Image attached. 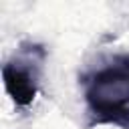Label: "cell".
Listing matches in <instances>:
<instances>
[{
    "mask_svg": "<svg viewBox=\"0 0 129 129\" xmlns=\"http://www.w3.org/2000/svg\"><path fill=\"white\" fill-rule=\"evenodd\" d=\"M85 99L93 115L87 127L113 123L129 129V56H119L93 73L85 81Z\"/></svg>",
    "mask_w": 129,
    "mask_h": 129,
    "instance_id": "6da1fadb",
    "label": "cell"
},
{
    "mask_svg": "<svg viewBox=\"0 0 129 129\" xmlns=\"http://www.w3.org/2000/svg\"><path fill=\"white\" fill-rule=\"evenodd\" d=\"M4 89L18 107H26L34 101L38 91V71L34 60H10L2 67Z\"/></svg>",
    "mask_w": 129,
    "mask_h": 129,
    "instance_id": "7a4b0ae2",
    "label": "cell"
}]
</instances>
